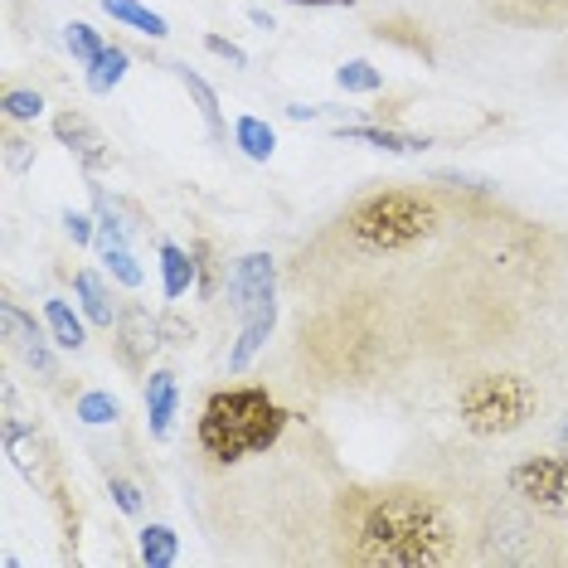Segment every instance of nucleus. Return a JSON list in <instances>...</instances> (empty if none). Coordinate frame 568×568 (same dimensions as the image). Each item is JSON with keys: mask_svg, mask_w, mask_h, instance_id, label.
I'll return each instance as SVG.
<instances>
[{"mask_svg": "<svg viewBox=\"0 0 568 568\" xmlns=\"http://www.w3.org/2000/svg\"><path fill=\"white\" fill-rule=\"evenodd\" d=\"M277 302V263L273 253H243L234 263V273H229V306H234V316L243 321L257 306Z\"/></svg>", "mask_w": 568, "mask_h": 568, "instance_id": "423d86ee", "label": "nucleus"}, {"mask_svg": "<svg viewBox=\"0 0 568 568\" xmlns=\"http://www.w3.org/2000/svg\"><path fill=\"white\" fill-rule=\"evenodd\" d=\"M63 229H69V239L73 243H93V219H88V214H63Z\"/></svg>", "mask_w": 568, "mask_h": 568, "instance_id": "c85d7f7f", "label": "nucleus"}, {"mask_svg": "<svg viewBox=\"0 0 568 568\" xmlns=\"http://www.w3.org/2000/svg\"><path fill=\"white\" fill-rule=\"evenodd\" d=\"M73 292H79V302H83V316L93 321V326H102V331H112L118 326V302H112V292L102 287V277L98 273H83L73 277Z\"/></svg>", "mask_w": 568, "mask_h": 568, "instance_id": "4468645a", "label": "nucleus"}, {"mask_svg": "<svg viewBox=\"0 0 568 568\" xmlns=\"http://www.w3.org/2000/svg\"><path fill=\"white\" fill-rule=\"evenodd\" d=\"M190 253H195V292L204 296V302H210V296L219 292V263H214V248L210 243H190Z\"/></svg>", "mask_w": 568, "mask_h": 568, "instance_id": "b1692460", "label": "nucleus"}, {"mask_svg": "<svg viewBox=\"0 0 568 568\" xmlns=\"http://www.w3.org/2000/svg\"><path fill=\"white\" fill-rule=\"evenodd\" d=\"M204 49H210V54H219V59H229V63H234V69H243V63H248V54H243L239 44L219 40V34H204Z\"/></svg>", "mask_w": 568, "mask_h": 568, "instance_id": "cd10ccee", "label": "nucleus"}, {"mask_svg": "<svg viewBox=\"0 0 568 568\" xmlns=\"http://www.w3.org/2000/svg\"><path fill=\"white\" fill-rule=\"evenodd\" d=\"M506 486L529 510L568 520V452H529L506 471Z\"/></svg>", "mask_w": 568, "mask_h": 568, "instance_id": "39448f33", "label": "nucleus"}, {"mask_svg": "<svg viewBox=\"0 0 568 568\" xmlns=\"http://www.w3.org/2000/svg\"><path fill=\"white\" fill-rule=\"evenodd\" d=\"M54 136L69 146V156L79 161L88 175H98V171H108V165H112L108 141H102V132L83 118V112H59V118H54Z\"/></svg>", "mask_w": 568, "mask_h": 568, "instance_id": "1a4fd4ad", "label": "nucleus"}, {"mask_svg": "<svg viewBox=\"0 0 568 568\" xmlns=\"http://www.w3.org/2000/svg\"><path fill=\"white\" fill-rule=\"evenodd\" d=\"M30 161H34V146L24 136L10 132L6 136V165H10V171H30Z\"/></svg>", "mask_w": 568, "mask_h": 568, "instance_id": "bb28decb", "label": "nucleus"}, {"mask_svg": "<svg viewBox=\"0 0 568 568\" xmlns=\"http://www.w3.org/2000/svg\"><path fill=\"white\" fill-rule=\"evenodd\" d=\"M44 326H49V335H54L59 351H83V321L69 312V302L49 296L44 302Z\"/></svg>", "mask_w": 568, "mask_h": 568, "instance_id": "dca6fc26", "label": "nucleus"}, {"mask_svg": "<svg viewBox=\"0 0 568 568\" xmlns=\"http://www.w3.org/2000/svg\"><path fill=\"white\" fill-rule=\"evenodd\" d=\"M175 413H180V379L171 369H156L146 379V423H151V437H156V443L171 437Z\"/></svg>", "mask_w": 568, "mask_h": 568, "instance_id": "9d476101", "label": "nucleus"}, {"mask_svg": "<svg viewBox=\"0 0 568 568\" xmlns=\"http://www.w3.org/2000/svg\"><path fill=\"white\" fill-rule=\"evenodd\" d=\"M180 559V539L171 525H146L141 529V564L146 568H171Z\"/></svg>", "mask_w": 568, "mask_h": 568, "instance_id": "6ab92c4d", "label": "nucleus"}, {"mask_svg": "<svg viewBox=\"0 0 568 568\" xmlns=\"http://www.w3.org/2000/svg\"><path fill=\"white\" fill-rule=\"evenodd\" d=\"M345 229L365 253H404L437 229V200L423 190H379L345 214Z\"/></svg>", "mask_w": 568, "mask_h": 568, "instance_id": "7ed1b4c3", "label": "nucleus"}, {"mask_svg": "<svg viewBox=\"0 0 568 568\" xmlns=\"http://www.w3.org/2000/svg\"><path fill=\"white\" fill-rule=\"evenodd\" d=\"M287 418L292 413L267 389L234 384V389H219L204 398L195 437H200V452L214 467H234L243 457H257V452L277 447V437L287 433Z\"/></svg>", "mask_w": 568, "mask_h": 568, "instance_id": "f03ea898", "label": "nucleus"}, {"mask_svg": "<svg viewBox=\"0 0 568 568\" xmlns=\"http://www.w3.org/2000/svg\"><path fill=\"white\" fill-rule=\"evenodd\" d=\"M112 496H118V510L122 515H141V490L132 486V481H126V476H118V471H112Z\"/></svg>", "mask_w": 568, "mask_h": 568, "instance_id": "a878e982", "label": "nucleus"}, {"mask_svg": "<svg viewBox=\"0 0 568 568\" xmlns=\"http://www.w3.org/2000/svg\"><path fill=\"white\" fill-rule=\"evenodd\" d=\"M335 83H341L345 93H379L384 73L374 69V63H365V59H351V63H341V69H335Z\"/></svg>", "mask_w": 568, "mask_h": 568, "instance_id": "412c9836", "label": "nucleus"}, {"mask_svg": "<svg viewBox=\"0 0 568 568\" xmlns=\"http://www.w3.org/2000/svg\"><path fill=\"white\" fill-rule=\"evenodd\" d=\"M63 44H69V54L79 59L83 69H88V63H93V59L102 54V49H108V44H102V34L93 30V24H83V20H73L69 30H63Z\"/></svg>", "mask_w": 568, "mask_h": 568, "instance_id": "5701e85b", "label": "nucleus"}, {"mask_svg": "<svg viewBox=\"0 0 568 568\" xmlns=\"http://www.w3.org/2000/svg\"><path fill=\"white\" fill-rule=\"evenodd\" d=\"M559 443H564V452H568V418L559 423Z\"/></svg>", "mask_w": 568, "mask_h": 568, "instance_id": "7c9ffc66", "label": "nucleus"}, {"mask_svg": "<svg viewBox=\"0 0 568 568\" xmlns=\"http://www.w3.org/2000/svg\"><path fill=\"white\" fill-rule=\"evenodd\" d=\"M126 63H132V59H126V49L108 44L93 63H88V88H93V93H112V88L126 79Z\"/></svg>", "mask_w": 568, "mask_h": 568, "instance_id": "aec40b11", "label": "nucleus"}, {"mask_svg": "<svg viewBox=\"0 0 568 568\" xmlns=\"http://www.w3.org/2000/svg\"><path fill=\"white\" fill-rule=\"evenodd\" d=\"M234 141H239V151L248 161H267L277 151V132L263 118H239L234 122Z\"/></svg>", "mask_w": 568, "mask_h": 568, "instance_id": "a211bd4d", "label": "nucleus"}, {"mask_svg": "<svg viewBox=\"0 0 568 568\" xmlns=\"http://www.w3.org/2000/svg\"><path fill=\"white\" fill-rule=\"evenodd\" d=\"M345 559L369 568L457 564V520L423 486H365L341 500Z\"/></svg>", "mask_w": 568, "mask_h": 568, "instance_id": "f257e3e1", "label": "nucleus"}, {"mask_svg": "<svg viewBox=\"0 0 568 568\" xmlns=\"http://www.w3.org/2000/svg\"><path fill=\"white\" fill-rule=\"evenodd\" d=\"M0 331H6V341L16 345V351L44 374V379H59V365H54V355H49V341H44L40 321L24 312V306L0 302Z\"/></svg>", "mask_w": 568, "mask_h": 568, "instance_id": "6e6552de", "label": "nucleus"}, {"mask_svg": "<svg viewBox=\"0 0 568 568\" xmlns=\"http://www.w3.org/2000/svg\"><path fill=\"white\" fill-rule=\"evenodd\" d=\"M175 79L190 88V98H195V108H200L204 126H210V136H214V141H224V112H219V93L200 79V73H190V69H175Z\"/></svg>", "mask_w": 568, "mask_h": 568, "instance_id": "f3484780", "label": "nucleus"}, {"mask_svg": "<svg viewBox=\"0 0 568 568\" xmlns=\"http://www.w3.org/2000/svg\"><path fill=\"white\" fill-rule=\"evenodd\" d=\"M79 418L88 423V428H102V423H118L122 418V404L108 389H88L79 398Z\"/></svg>", "mask_w": 568, "mask_h": 568, "instance_id": "4be33fe9", "label": "nucleus"}, {"mask_svg": "<svg viewBox=\"0 0 568 568\" xmlns=\"http://www.w3.org/2000/svg\"><path fill=\"white\" fill-rule=\"evenodd\" d=\"M118 365L122 369H132V374H146L151 369V355H156V345H161V321L146 312L141 302H126L122 312H118Z\"/></svg>", "mask_w": 568, "mask_h": 568, "instance_id": "0eeeda50", "label": "nucleus"}, {"mask_svg": "<svg viewBox=\"0 0 568 568\" xmlns=\"http://www.w3.org/2000/svg\"><path fill=\"white\" fill-rule=\"evenodd\" d=\"M287 6H306V10H335V6H355V0H287Z\"/></svg>", "mask_w": 568, "mask_h": 568, "instance_id": "c756f323", "label": "nucleus"}, {"mask_svg": "<svg viewBox=\"0 0 568 568\" xmlns=\"http://www.w3.org/2000/svg\"><path fill=\"white\" fill-rule=\"evenodd\" d=\"M277 326V302H267V306H257V312H248L239 321V341H234V351H229V369L243 374L253 365V355L267 345V335H273Z\"/></svg>", "mask_w": 568, "mask_h": 568, "instance_id": "9b49d317", "label": "nucleus"}, {"mask_svg": "<svg viewBox=\"0 0 568 568\" xmlns=\"http://www.w3.org/2000/svg\"><path fill=\"white\" fill-rule=\"evenodd\" d=\"M102 10H108L118 24H126V30H141L151 34V40H165L171 34V24H165V16H156V10H146L141 0H98Z\"/></svg>", "mask_w": 568, "mask_h": 568, "instance_id": "2eb2a0df", "label": "nucleus"}, {"mask_svg": "<svg viewBox=\"0 0 568 568\" xmlns=\"http://www.w3.org/2000/svg\"><path fill=\"white\" fill-rule=\"evenodd\" d=\"M0 102H6V118H10V122H34V118L44 112V98L30 93V88H10V93L0 98Z\"/></svg>", "mask_w": 568, "mask_h": 568, "instance_id": "393cba45", "label": "nucleus"}, {"mask_svg": "<svg viewBox=\"0 0 568 568\" xmlns=\"http://www.w3.org/2000/svg\"><path fill=\"white\" fill-rule=\"evenodd\" d=\"M539 408V389L525 374H506V369H486L471 374L457 394V418L462 428L476 437H506L520 433Z\"/></svg>", "mask_w": 568, "mask_h": 568, "instance_id": "20e7f679", "label": "nucleus"}, {"mask_svg": "<svg viewBox=\"0 0 568 568\" xmlns=\"http://www.w3.org/2000/svg\"><path fill=\"white\" fill-rule=\"evenodd\" d=\"M195 287V253H185L180 243H161V292L165 302H180Z\"/></svg>", "mask_w": 568, "mask_h": 568, "instance_id": "ddd939ff", "label": "nucleus"}, {"mask_svg": "<svg viewBox=\"0 0 568 568\" xmlns=\"http://www.w3.org/2000/svg\"><path fill=\"white\" fill-rule=\"evenodd\" d=\"M341 141H365L374 151H394V156H413V151H428V136H413V132H394V126H335Z\"/></svg>", "mask_w": 568, "mask_h": 568, "instance_id": "f8f14e48", "label": "nucleus"}]
</instances>
